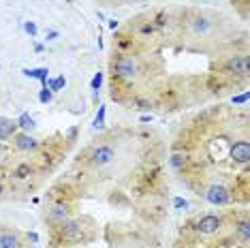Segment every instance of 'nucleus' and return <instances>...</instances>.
Returning a JSON list of instances; mask_svg holds the SVG:
<instances>
[{"label":"nucleus","instance_id":"nucleus-7","mask_svg":"<svg viewBox=\"0 0 250 248\" xmlns=\"http://www.w3.org/2000/svg\"><path fill=\"white\" fill-rule=\"evenodd\" d=\"M39 145V142L35 137H32L30 133H20V135H15V148L18 150H35Z\"/></svg>","mask_w":250,"mask_h":248},{"label":"nucleus","instance_id":"nucleus-16","mask_svg":"<svg viewBox=\"0 0 250 248\" xmlns=\"http://www.w3.org/2000/svg\"><path fill=\"white\" fill-rule=\"evenodd\" d=\"M192 28H195V32H201V35H206V32H209L212 24H209L208 20H203V18H197L195 24H192Z\"/></svg>","mask_w":250,"mask_h":248},{"label":"nucleus","instance_id":"nucleus-3","mask_svg":"<svg viewBox=\"0 0 250 248\" xmlns=\"http://www.w3.org/2000/svg\"><path fill=\"white\" fill-rule=\"evenodd\" d=\"M206 199L212 206H225L227 201H229V190H227L223 184H212L206 193Z\"/></svg>","mask_w":250,"mask_h":248},{"label":"nucleus","instance_id":"nucleus-18","mask_svg":"<svg viewBox=\"0 0 250 248\" xmlns=\"http://www.w3.org/2000/svg\"><path fill=\"white\" fill-rule=\"evenodd\" d=\"M103 122H105V105L99 107V114H96L94 118V126L96 128H103Z\"/></svg>","mask_w":250,"mask_h":248},{"label":"nucleus","instance_id":"nucleus-11","mask_svg":"<svg viewBox=\"0 0 250 248\" xmlns=\"http://www.w3.org/2000/svg\"><path fill=\"white\" fill-rule=\"evenodd\" d=\"M0 248H20L18 235H15V233H9V231L0 233Z\"/></svg>","mask_w":250,"mask_h":248},{"label":"nucleus","instance_id":"nucleus-22","mask_svg":"<svg viewBox=\"0 0 250 248\" xmlns=\"http://www.w3.org/2000/svg\"><path fill=\"white\" fill-rule=\"evenodd\" d=\"M24 30H26L30 37H35V35H37V24H35V21H26V24H24Z\"/></svg>","mask_w":250,"mask_h":248},{"label":"nucleus","instance_id":"nucleus-14","mask_svg":"<svg viewBox=\"0 0 250 248\" xmlns=\"http://www.w3.org/2000/svg\"><path fill=\"white\" fill-rule=\"evenodd\" d=\"M64 86H66V77L64 75L56 77V80H47V82H45V88H49L52 92H58V90H62Z\"/></svg>","mask_w":250,"mask_h":248},{"label":"nucleus","instance_id":"nucleus-13","mask_svg":"<svg viewBox=\"0 0 250 248\" xmlns=\"http://www.w3.org/2000/svg\"><path fill=\"white\" fill-rule=\"evenodd\" d=\"M235 235L242 242H248V238H250V225H248V221H242V223L235 225Z\"/></svg>","mask_w":250,"mask_h":248},{"label":"nucleus","instance_id":"nucleus-5","mask_svg":"<svg viewBox=\"0 0 250 248\" xmlns=\"http://www.w3.org/2000/svg\"><path fill=\"white\" fill-rule=\"evenodd\" d=\"M116 73L122 80H133V77L137 75V64H135V60L122 56V58H118V62H116Z\"/></svg>","mask_w":250,"mask_h":248},{"label":"nucleus","instance_id":"nucleus-8","mask_svg":"<svg viewBox=\"0 0 250 248\" xmlns=\"http://www.w3.org/2000/svg\"><path fill=\"white\" fill-rule=\"evenodd\" d=\"M66 216H69V206H66V204H54L52 210H49V218H52V221L64 223Z\"/></svg>","mask_w":250,"mask_h":248},{"label":"nucleus","instance_id":"nucleus-25","mask_svg":"<svg viewBox=\"0 0 250 248\" xmlns=\"http://www.w3.org/2000/svg\"><path fill=\"white\" fill-rule=\"evenodd\" d=\"M0 178H2V176H0Z\"/></svg>","mask_w":250,"mask_h":248},{"label":"nucleus","instance_id":"nucleus-9","mask_svg":"<svg viewBox=\"0 0 250 248\" xmlns=\"http://www.w3.org/2000/svg\"><path fill=\"white\" fill-rule=\"evenodd\" d=\"M62 235H64L66 240L79 238V235H82V227H79V223H75V221L62 223Z\"/></svg>","mask_w":250,"mask_h":248},{"label":"nucleus","instance_id":"nucleus-12","mask_svg":"<svg viewBox=\"0 0 250 248\" xmlns=\"http://www.w3.org/2000/svg\"><path fill=\"white\" fill-rule=\"evenodd\" d=\"M26 77H32V80H41V83L45 86V82H47V69H24L21 71Z\"/></svg>","mask_w":250,"mask_h":248},{"label":"nucleus","instance_id":"nucleus-21","mask_svg":"<svg viewBox=\"0 0 250 248\" xmlns=\"http://www.w3.org/2000/svg\"><path fill=\"white\" fill-rule=\"evenodd\" d=\"M52 97H54L52 90H49V88H43L41 94H39V101H41V103H49V101H52Z\"/></svg>","mask_w":250,"mask_h":248},{"label":"nucleus","instance_id":"nucleus-20","mask_svg":"<svg viewBox=\"0 0 250 248\" xmlns=\"http://www.w3.org/2000/svg\"><path fill=\"white\" fill-rule=\"evenodd\" d=\"M171 165L175 169H182L186 165V156H182V154H173V159H171Z\"/></svg>","mask_w":250,"mask_h":248},{"label":"nucleus","instance_id":"nucleus-2","mask_svg":"<svg viewBox=\"0 0 250 248\" xmlns=\"http://www.w3.org/2000/svg\"><path fill=\"white\" fill-rule=\"evenodd\" d=\"M220 225H223L220 216H216V214H206V216H201L197 221V231L203 235H209V233H216V231L220 229Z\"/></svg>","mask_w":250,"mask_h":248},{"label":"nucleus","instance_id":"nucleus-1","mask_svg":"<svg viewBox=\"0 0 250 248\" xmlns=\"http://www.w3.org/2000/svg\"><path fill=\"white\" fill-rule=\"evenodd\" d=\"M113 159H116V152H113V148H109V145H99L92 156H90V163H92L94 167H105L109 165V163H113Z\"/></svg>","mask_w":250,"mask_h":248},{"label":"nucleus","instance_id":"nucleus-15","mask_svg":"<svg viewBox=\"0 0 250 248\" xmlns=\"http://www.w3.org/2000/svg\"><path fill=\"white\" fill-rule=\"evenodd\" d=\"M15 122H18V126H21L24 131H32V128H35V118L30 114H21Z\"/></svg>","mask_w":250,"mask_h":248},{"label":"nucleus","instance_id":"nucleus-23","mask_svg":"<svg viewBox=\"0 0 250 248\" xmlns=\"http://www.w3.org/2000/svg\"><path fill=\"white\" fill-rule=\"evenodd\" d=\"M248 101V94H242V97H235L233 99V103H246Z\"/></svg>","mask_w":250,"mask_h":248},{"label":"nucleus","instance_id":"nucleus-10","mask_svg":"<svg viewBox=\"0 0 250 248\" xmlns=\"http://www.w3.org/2000/svg\"><path fill=\"white\" fill-rule=\"evenodd\" d=\"M18 128V122L9 120V118H0V139H9Z\"/></svg>","mask_w":250,"mask_h":248},{"label":"nucleus","instance_id":"nucleus-4","mask_svg":"<svg viewBox=\"0 0 250 248\" xmlns=\"http://www.w3.org/2000/svg\"><path fill=\"white\" fill-rule=\"evenodd\" d=\"M225 69L229 71V73H233V75H248L250 62H248L246 56H231Z\"/></svg>","mask_w":250,"mask_h":248},{"label":"nucleus","instance_id":"nucleus-19","mask_svg":"<svg viewBox=\"0 0 250 248\" xmlns=\"http://www.w3.org/2000/svg\"><path fill=\"white\" fill-rule=\"evenodd\" d=\"M101 86H103V73H96L92 77V82H90V88L96 92V90H101Z\"/></svg>","mask_w":250,"mask_h":248},{"label":"nucleus","instance_id":"nucleus-24","mask_svg":"<svg viewBox=\"0 0 250 248\" xmlns=\"http://www.w3.org/2000/svg\"><path fill=\"white\" fill-rule=\"evenodd\" d=\"M173 206H175V207H186V201H184V199H180V197H178V199L173 201Z\"/></svg>","mask_w":250,"mask_h":248},{"label":"nucleus","instance_id":"nucleus-17","mask_svg":"<svg viewBox=\"0 0 250 248\" xmlns=\"http://www.w3.org/2000/svg\"><path fill=\"white\" fill-rule=\"evenodd\" d=\"M30 173H32V167H30V165H26V163H24V165H20L18 169H15V178H20V180L28 178Z\"/></svg>","mask_w":250,"mask_h":248},{"label":"nucleus","instance_id":"nucleus-6","mask_svg":"<svg viewBox=\"0 0 250 248\" xmlns=\"http://www.w3.org/2000/svg\"><path fill=\"white\" fill-rule=\"evenodd\" d=\"M231 159L235 163H240V165H246L250 161V144L246 139H242V142H235L231 145Z\"/></svg>","mask_w":250,"mask_h":248}]
</instances>
